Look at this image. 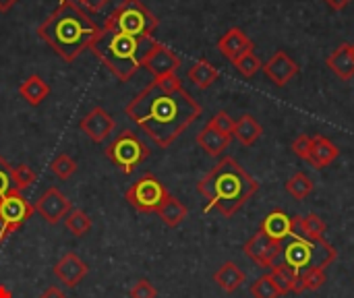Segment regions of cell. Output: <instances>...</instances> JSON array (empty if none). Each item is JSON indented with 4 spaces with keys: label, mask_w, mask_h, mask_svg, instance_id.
<instances>
[{
    "label": "cell",
    "mask_w": 354,
    "mask_h": 298,
    "mask_svg": "<svg viewBox=\"0 0 354 298\" xmlns=\"http://www.w3.org/2000/svg\"><path fill=\"white\" fill-rule=\"evenodd\" d=\"M201 104L183 87L176 75L151 79L124 108V114L156 145L170 147L199 116Z\"/></svg>",
    "instance_id": "obj_1"
},
{
    "label": "cell",
    "mask_w": 354,
    "mask_h": 298,
    "mask_svg": "<svg viewBox=\"0 0 354 298\" xmlns=\"http://www.w3.org/2000/svg\"><path fill=\"white\" fill-rule=\"evenodd\" d=\"M97 33V23L75 0H60L50 17L37 27L39 39H44L66 62H75L83 50H89Z\"/></svg>",
    "instance_id": "obj_2"
},
{
    "label": "cell",
    "mask_w": 354,
    "mask_h": 298,
    "mask_svg": "<svg viewBox=\"0 0 354 298\" xmlns=\"http://www.w3.org/2000/svg\"><path fill=\"white\" fill-rule=\"evenodd\" d=\"M197 191L207 199L203 212H218L224 218H232L253 195L259 191V183L230 156L222 158L199 183Z\"/></svg>",
    "instance_id": "obj_3"
},
{
    "label": "cell",
    "mask_w": 354,
    "mask_h": 298,
    "mask_svg": "<svg viewBox=\"0 0 354 298\" xmlns=\"http://www.w3.org/2000/svg\"><path fill=\"white\" fill-rule=\"evenodd\" d=\"M156 44L158 41L153 39V35L131 37L102 27L95 39L91 41L89 50L118 81L127 83L137 75L139 68H143Z\"/></svg>",
    "instance_id": "obj_4"
},
{
    "label": "cell",
    "mask_w": 354,
    "mask_h": 298,
    "mask_svg": "<svg viewBox=\"0 0 354 298\" xmlns=\"http://www.w3.org/2000/svg\"><path fill=\"white\" fill-rule=\"evenodd\" d=\"M338 257V251L326 241H309L303 236H292L288 245L282 249V266L295 270V272H305L311 268H330Z\"/></svg>",
    "instance_id": "obj_5"
},
{
    "label": "cell",
    "mask_w": 354,
    "mask_h": 298,
    "mask_svg": "<svg viewBox=\"0 0 354 298\" xmlns=\"http://www.w3.org/2000/svg\"><path fill=\"white\" fill-rule=\"evenodd\" d=\"M104 27L131 37H145L158 29V17L141 0H122V4L110 12Z\"/></svg>",
    "instance_id": "obj_6"
},
{
    "label": "cell",
    "mask_w": 354,
    "mask_h": 298,
    "mask_svg": "<svg viewBox=\"0 0 354 298\" xmlns=\"http://www.w3.org/2000/svg\"><path fill=\"white\" fill-rule=\"evenodd\" d=\"M104 153L118 170H122L124 174H133V170L149 158L151 149L135 131L124 129L108 143Z\"/></svg>",
    "instance_id": "obj_7"
},
{
    "label": "cell",
    "mask_w": 354,
    "mask_h": 298,
    "mask_svg": "<svg viewBox=\"0 0 354 298\" xmlns=\"http://www.w3.org/2000/svg\"><path fill=\"white\" fill-rule=\"evenodd\" d=\"M168 189L153 174H143L124 193L127 203L141 214H158L162 203L168 199Z\"/></svg>",
    "instance_id": "obj_8"
},
{
    "label": "cell",
    "mask_w": 354,
    "mask_h": 298,
    "mask_svg": "<svg viewBox=\"0 0 354 298\" xmlns=\"http://www.w3.org/2000/svg\"><path fill=\"white\" fill-rule=\"evenodd\" d=\"M282 249L284 245L282 243H276L272 239H268L261 230H257L243 247L245 255L259 268L263 270H272L276 266V259L282 255Z\"/></svg>",
    "instance_id": "obj_9"
},
{
    "label": "cell",
    "mask_w": 354,
    "mask_h": 298,
    "mask_svg": "<svg viewBox=\"0 0 354 298\" xmlns=\"http://www.w3.org/2000/svg\"><path fill=\"white\" fill-rule=\"evenodd\" d=\"M35 214H39L48 224L56 226L60 220H64L68 216V212L73 209L71 199H66V195L58 189V187H50L41 193V197L35 201L33 205Z\"/></svg>",
    "instance_id": "obj_10"
},
{
    "label": "cell",
    "mask_w": 354,
    "mask_h": 298,
    "mask_svg": "<svg viewBox=\"0 0 354 298\" xmlns=\"http://www.w3.org/2000/svg\"><path fill=\"white\" fill-rule=\"evenodd\" d=\"M33 203H29L21 191H12L0 199V218L6 222L10 232H17L33 216Z\"/></svg>",
    "instance_id": "obj_11"
},
{
    "label": "cell",
    "mask_w": 354,
    "mask_h": 298,
    "mask_svg": "<svg viewBox=\"0 0 354 298\" xmlns=\"http://www.w3.org/2000/svg\"><path fill=\"white\" fill-rule=\"evenodd\" d=\"M114 118L102 108V106H95L91 108L81 120H79V129L93 141V143H102L106 141L112 133H114Z\"/></svg>",
    "instance_id": "obj_12"
},
{
    "label": "cell",
    "mask_w": 354,
    "mask_h": 298,
    "mask_svg": "<svg viewBox=\"0 0 354 298\" xmlns=\"http://www.w3.org/2000/svg\"><path fill=\"white\" fill-rule=\"evenodd\" d=\"M89 274V266L77 255V253H73V251H68V253H64L58 261H56V266H54V276L66 286V288H77L81 282H83V278Z\"/></svg>",
    "instance_id": "obj_13"
},
{
    "label": "cell",
    "mask_w": 354,
    "mask_h": 298,
    "mask_svg": "<svg viewBox=\"0 0 354 298\" xmlns=\"http://www.w3.org/2000/svg\"><path fill=\"white\" fill-rule=\"evenodd\" d=\"M261 68H263L266 77H268L274 85H278V87L288 85L290 79L297 77L299 71H301V66L297 64V60H292L284 50H278Z\"/></svg>",
    "instance_id": "obj_14"
},
{
    "label": "cell",
    "mask_w": 354,
    "mask_h": 298,
    "mask_svg": "<svg viewBox=\"0 0 354 298\" xmlns=\"http://www.w3.org/2000/svg\"><path fill=\"white\" fill-rule=\"evenodd\" d=\"M180 66V58L178 54H174L170 48H166L164 44H156L153 52L149 54V58L145 60L143 68L153 77V79H162V77H168V75H176Z\"/></svg>",
    "instance_id": "obj_15"
},
{
    "label": "cell",
    "mask_w": 354,
    "mask_h": 298,
    "mask_svg": "<svg viewBox=\"0 0 354 298\" xmlns=\"http://www.w3.org/2000/svg\"><path fill=\"white\" fill-rule=\"evenodd\" d=\"M259 230H261L268 239H272V241H276V243H284L286 239L297 236L295 218L288 216L284 209H274V212H270V214L261 220Z\"/></svg>",
    "instance_id": "obj_16"
},
{
    "label": "cell",
    "mask_w": 354,
    "mask_h": 298,
    "mask_svg": "<svg viewBox=\"0 0 354 298\" xmlns=\"http://www.w3.org/2000/svg\"><path fill=\"white\" fill-rule=\"evenodd\" d=\"M218 50H220V54H222L224 58H228L230 62H234V60H239L243 54L255 50V46H253L251 37H249L243 29L232 27V29H228V31L218 39Z\"/></svg>",
    "instance_id": "obj_17"
},
{
    "label": "cell",
    "mask_w": 354,
    "mask_h": 298,
    "mask_svg": "<svg viewBox=\"0 0 354 298\" xmlns=\"http://www.w3.org/2000/svg\"><path fill=\"white\" fill-rule=\"evenodd\" d=\"M338 153H340V149L328 137L315 135V137H311V151H309V160L307 162L313 168L322 170V168L330 166L338 158Z\"/></svg>",
    "instance_id": "obj_18"
},
{
    "label": "cell",
    "mask_w": 354,
    "mask_h": 298,
    "mask_svg": "<svg viewBox=\"0 0 354 298\" xmlns=\"http://www.w3.org/2000/svg\"><path fill=\"white\" fill-rule=\"evenodd\" d=\"M330 71L340 77L342 81H351L354 77V56L351 44H340L330 56H328Z\"/></svg>",
    "instance_id": "obj_19"
},
{
    "label": "cell",
    "mask_w": 354,
    "mask_h": 298,
    "mask_svg": "<svg viewBox=\"0 0 354 298\" xmlns=\"http://www.w3.org/2000/svg\"><path fill=\"white\" fill-rule=\"evenodd\" d=\"M230 141H232L230 137H226L224 133L216 131L212 124H205V127L197 133V145H199L207 156H212V158H220V156L228 149Z\"/></svg>",
    "instance_id": "obj_20"
},
{
    "label": "cell",
    "mask_w": 354,
    "mask_h": 298,
    "mask_svg": "<svg viewBox=\"0 0 354 298\" xmlns=\"http://www.w3.org/2000/svg\"><path fill=\"white\" fill-rule=\"evenodd\" d=\"M245 280H247V276H245V272L234 263V261H226V263H222L220 268H218V272L214 274V282L224 290V292H234V290H239L243 284H245Z\"/></svg>",
    "instance_id": "obj_21"
},
{
    "label": "cell",
    "mask_w": 354,
    "mask_h": 298,
    "mask_svg": "<svg viewBox=\"0 0 354 298\" xmlns=\"http://www.w3.org/2000/svg\"><path fill=\"white\" fill-rule=\"evenodd\" d=\"M19 95L31 106H39L50 95V85L39 75H31L19 85Z\"/></svg>",
    "instance_id": "obj_22"
},
{
    "label": "cell",
    "mask_w": 354,
    "mask_h": 298,
    "mask_svg": "<svg viewBox=\"0 0 354 298\" xmlns=\"http://www.w3.org/2000/svg\"><path fill=\"white\" fill-rule=\"evenodd\" d=\"M295 228H297V236H303L309 241H322L328 230L326 222L317 214L295 216Z\"/></svg>",
    "instance_id": "obj_23"
},
{
    "label": "cell",
    "mask_w": 354,
    "mask_h": 298,
    "mask_svg": "<svg viewBox=\"0 0 354 298\" xmlns=\"http://www.w3.org/2000/svg\"><path fill=\"white\" fill-rule=\"evenodd\" d=\"M187 77H189V79H191V83H195L199 89H207V87H212V85L218 81L220 71H218L209 60L201 58V60H197V62H193V64H191V68H189Z\"/></svg>",
    "instance_id": "obj_24"
},
{
    "label": "cell",
    "mask_w": 354,
    "mask_h": 298,
    "mask_svg": "<svg viewBox=\"0 0 354 298\" xmlns=\"http://www.w3.org/2000/svg\"><path fill=\"white\" fill-rule=\"evenodd\" d=\"M158 216H160V220L168 226V228H176V226H180L185 220H187V216H189V209H187V205L183 203V201H178L174 195H168V199L162 203V207L158 209Z\"/></svg>",
    "instance_id": "obj_25"
},
{
    "label": "cell",
    "mask_w": 354,
    "mask_h": 298,
    "mask_svg": "<svg viewBox=\"0 0 354 298\" xmlns=\"http://www.w3.org/2000/svg\"><path fill=\"white\" fill-rule=\"evenodd\" d=\"M263 135V127L251 116V114H245L236 120L234 124V137L239 139V143H243L245 147H251L257 143V139Z\"/></svg>",
    "instance_id": "obj_26"
},
{
    "label": "cell",
    "mask_w": 354,
    "mask_h": 298,
    "mask_svg": "<svg viewBox=\"0 0 354 298\" xmlns=\"http://www.w3.org/2000/svg\"><path fill=\"white\" fill-rule=\"evenodd\" d=\"M270 276H272V280L278 286V290H280L282 297L284 295H290V292L299 295V272H295V270H290V268H286V266L280 263V266H274L272 268Z\"/></svg>",
    "instance_id": "obj_27"
},
{
    "label": "cell",
    "mask_w": 354,
    "mask_h": 298,
    "mask_svg": "<svg viewBox=\"0 0 354 298\" xmlns=\"http://www.w3.org/2000/svg\"><path fill=\"white\" fill-rule=\"evenodd\" d=\"M64 224H66V230H68L73 236H77V239L89 234L91 228H93L91 218H89L83 209H77V207H73V209L68 212V216L64 218Z\"/></svg>",
    "instance_id": "obj_28"
},
{
    "label": "cell",
    "mask_w": 354,
    "mask_h": 298,
    "mask_svg": "<svg viewBox=\"0 0 354 298\" xmlns=\"http://www.w3.org/2000/svg\"><path fill=\"white\" fill-rule=\"evenodd\" d=\"M315 189V183L311 180V176H307L305 172H295L288 180H286V191L290 193V197H295L297 201L307 199Z\"/></svg>",
    "instance_id": "obj_29"
},
{
    "label": "cell",
    "mask_w": 354,
    "mask_h": 298,
    "mask_svg": "<svg viewBox=\"0 0 354 298\" xmlns=\"http://www.w3.org/2000/svg\"><path fill=\"white\" fill-rule=\"evenodd\" d=\"M328 282V276H326V270L322 268H311V270H305L299 274V295L301 292H315L319 290L324 284Z\"/></svg>",
    "instance_id": "obj_30"
},
{
    "label": "cell",
    "mask_w": 354,
    "mask_h": 298,
    "mask_svg": "<svg viewBox=\"0 0 354 298\" xmlns=\"http://www.w3.org/2000/svg\"><path fill=\"white\" fill-rule=\"evenodd\" d=\"M50 170H52L60 180H68V178L77 172V162H75L68 153H58V156L52 160Z\"/></svg>",
    "instance_id": "obj_31"
},
{
    "label": "cell",
    "mask_w": 354,
    "mask_h": 298,
    "mask_svg": "<svg viewBox=\"0 0 354 298\" xmlns=\"http://www.w3.org/2000/svg\"><path fill=\"white\" fill-rule=\"evenodd\" d=\"M251 297L253 298H280L282 295H280L278 286L274 284L272 276H270V274H266V276L257 278V280L251 284Z\"/></svg>",
    "instance_id": "obj_32"
},
{
    "label": "cell",
    "mask_w": 354,
    "mask_h": 298,
    "mask_svg": "<svg viewBox=\"0 0 354 298\" xmlns=\"http://www.w3.org/2000/svg\"><path fill=\"white\" fill-rule=\"evenodd\" d=\"M234 66H236V71L243 75V77H247V79H251V77H255L257 73H259V68L263 66L261 64V60H259V56L251 50V52H247V54H243L239 60H234L232 62Z\"/></svg>",
    "instance_id": "obj_33"
},
{
    "label": "cell",
    "mask_w": 354,
    "mask_h": 298,
    "mask_svg": "<svg viewBox=\"0 0 354 298\" xmlns=\"http://www.w3.org/2000/svg\"><path fill=\"white\" fill-rule=\"evenodd\" d=\"M12 191H19L15 183V174H12V166L0 156V199Z\"/></svg>",
    "instance_id": "obj_34"
},
{
    "label": "cell",
    "mask_w": 354,
    "mask_h": 298,
    "mask_svg": "<svg viewBox=\"0 0 354 298\" xmlns=\"http://www.w3.org/2000/svg\"><path fill=\"white\" fill-rule=\"evenodd\" d=\"M207 124H212L216 131L224 133V135H226V137H230V139L234 137V124H236V120H232V116H230L228 112H224V110L216 112Z\"/></svg>",
    "instance_id": "obj_35"
},
{
    "label": "cell",
    "mask_w": 354,
    "mask_h": 298,
    "mask_svg": "<svg viewBox=\"0 0 354 298\" xmlns=\"http://www.w3.org/2000/svg\"><path fill=\"white\" fill-rule=\"evenodd\" d=\"M12 174H15V183H17V189L23 193L25 189H29L33 183H35V172L27 166V164H19V166H12Z\"/></svg>",
    "instance_id": "obj_36"
},
{
    "label": "cell",
    "mask_w": 354,
    "mask_h": 298,
    "mask_svg": "<svg viewBox=\"0 0 354 298\" xmlns=\"http://www.w3.org/2000/svg\"><path fill=\"white\" fill-rule=\"evenodd\" d=\"M129 297L131 298H158V290L156 286L149 282V280H139L131 290H129Z\"/></svg>",
    "instance_id": "obj_37"
},
{
    "label": "cell",
    "mask_w": 354,
    "mask_h": 298,
    "mask_svg": "<svg viewBox=\"0 0 354 298\" xmlns=\"http://www.w3.org/2000/svg\"><path fill=\"white\" fill-rule=\"evenodd\" d=\"M292 151L301 158V160H309V151H311V137L309 135H299L292 141Z\"/></svg>",
    "instance_id": "obj_38"
},
{
    "label": "cell",
    "mask_w": 354,
    "mask_h": 298,
    "mask_svg": "<svg viewBox=\"0 0 354 298\" xmlns=\"http://www.w3.org/2000/svg\"><path fill=\"white\" fill-rule=\"evenodd\" d=\"M83 10H89V12H100L106 4H110V0H75Z\"/></svg>",
    "instance_id": "obj_39"
},
{
    "label": "cell",
    "mask_w": 354,
    "mask_h": 298,
    "mask_svg": "<svg viewBox=\"0 0 354 298\" xmlns=\"http://www.w3.org/2000/svg\"><path fill=\"white\" fill-rule=\"evenodd\" d=\"M39 298H66V295H64V290L58 288V286H48V288L39 295Z\"/></svg>",
    "instance_id": "obj_40"
},
{
    "label": "cell",
    "mask_w": 354,
    "mask_h": 298,
    "mask_svg": "<svg viewBox=\"0 0 354 298\" xmlns=\"http://www.w3.org/2000/svg\"><path fill=\"white\" fill-rule=\"evenodd\" d=\"M326 2H328V6L334 8V10H344L353 0H326Z\"/></svg>",
    "instance_id": "obj_41"
},
{
    "label": "cell",
    "mask_w": 354,
    "mask_h": 298,
    "mask_svg": "<svg viewBox=\"0 0 354 298\" xmlns=\"http://www.w3.org/2000/svg\"><path fill=\"white\" fill-rule=\"evenodd\" d=\"M10 234H12V232L8 230V226H6V222H4V220L0 218V245H2V243H4V241H6V239L10 236Z\"/></svg>",
    "instance_id": "obj_42"
},
{
    "label": "cell",
    "mask_w": 354,
    "mask_h": 298,
    "mask_svg": "<svg viewBox=\"0 0 354 298\" xmlns=\"http://www.w3.org/2000/svg\"><path fill=\"white\" fill-rule=\"evenodd\" d=\"M15 2H17V0H0V12H6V10H10Z\"/></svg>",
    "instance_id": "obj_43"
},
{
    "label": "cell",
    "mask_w": 354,
    "mask_h": 298,
    "mask_svg": "<svg viewBox=\"0 0 354 298\" xmlns=\"http://www.w3.org/2000/svg\"><path fill=\"white\" fill-rule=\"evenodd\" d=\"M0 298H12L10 288H8V286H4V284H0Z\"/></svg>",
    "instance_id": "obj_44"
},
{
    "label": "cell",
    "mask_w": 354,
    "mask_h": 298,
    "mask_svg": "<svg viewBox=\"0 0 354 298\" xmlns=\"http://www.w3.org/2000/svg\"><path fill=\"white\" fill-rule=\"evenodd\" d=\"M353 56H354V46H353Z\"/></svg>",
    "instance_id": "obj_45"
}]
</instances>
